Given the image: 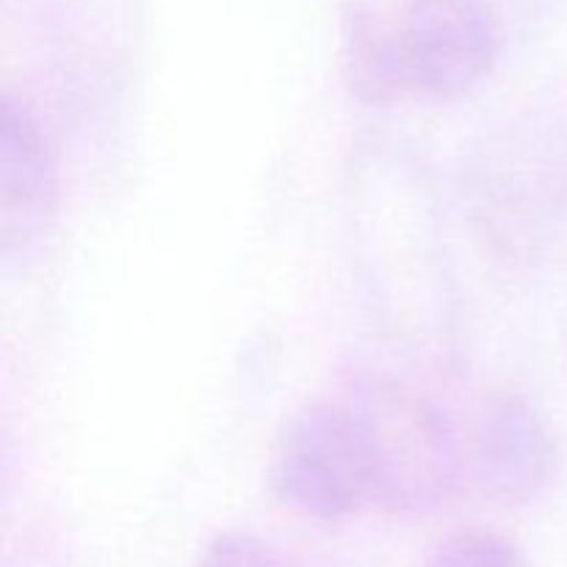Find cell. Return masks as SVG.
<instances>
[{"label": "cell", "mask_w": 567, "mask_h": 567, "mask_svg": "<svg viewBox=\"0 0 567 567\" xmlns=\"http://www.w3.org/2000/svg\"><path fill=\"white\" fill-rule=\"evenodd\" d=\"M61 177L53 144L31 105L6 94L0 109V252L28 255L53 227Z\"/></svg>", "instance_id": "obj_5"}, {"label": "cell", "mask_w": 567, "mask_h": 567, "mask_svg": "<svg viewBox=\"0 0 567 567\" xmlns=\"http://www.w3.org/2000/svg\"><path fill=\"white\" fill-rule=\"evenodd\" d=\"M343 393L374 443L385 493L382 507L430 513L465 491L452 410L385 377H360Z\"/></svg>", "instance_id": "obj_3"}, {"label": "cell", "mask_w": 567, "mask_h": 567, "mask_svg": "<svg viewBox=\"0 0 567 567\" xmlns=\"http://www.w3.org/2000/svg\"><path fill=\"white\" fill-rule=\"evenodd\" d=\"M426 567H532L509 537L487 529L454 532L437 543Z\"/></svg>", "instance_id": "obj_6"}, {"label": "cell", "mask_w": 567, "mask_h": 567, "mask_svg": "<svg viewBox=\"0 0 567 567\" xmlns=\"http://www.w3.org/2000/svg\"><path fill=\"white\" fill-rule=\"evenodd\" d=\"M457 419L465 487L504 507L546 496L559 476V443L543 410L515 391H487Z\"/></svg>", "instance_id": "obj_4"}, {"label": "cell", "mask_w": 567, "mask_h": 567, "mask_svg": "<svg viewBox=\"0 0 567 567\" xmlns=\"http://www.w3.org/2000/svg\"><path fill=\"white\" fill-rule=\"evenodd\" d=\"M197 567H286L280 554L252 532L230 529L205 546Z\"/></svg>", "instance_id": "obj_7"}, {"label": "cell", "mask_w": 567, "mask_h": 567, "mask_svg": "<svg viewBox=\"0 0 567 567\" xmlns=\"http://www.w3.org/2000/svg\"><path fill=\"white\" fill-rule=\"evenodd\" d=\"M502 33L487 0H408L396 17H352L343 75L365 103H452L496 66Z\"/></svg>", "instance_id": "obj_1"}, {"label": "cell", "mask_w": 567, "mask_h": 567, "mask_svg": "<svg viewBox=\"0 0 567 567\" xmlns=\"http://www.w3.org/2000/svg\"><path fill=\"white\" fill-rule=\"evenodd\" d=\"M282 507L313 520H347L382 507L374 443L347 393L299 410L277 437L269 468Z\"/></svg>", "instance_id": "obj_2"}]
</instances>
